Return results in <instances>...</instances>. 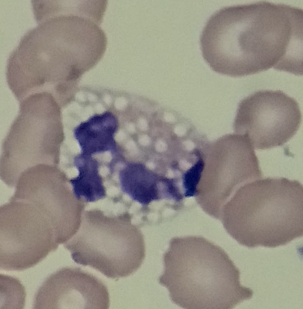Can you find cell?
I'll return each mask as SVG.
<instances>
[{
	"label": "cell",
	"mask_w": 303,
	"mask_h": 309,
	"mask_svg": "<svg viewBox=\"0 0 303 309\" xmlns=\"http://www.w3.org/2000/svg\"><path fill=\"white\" fill-rule=\"evenodd\" d=\"M300 36L290 6L264 1L218 10L207 27L205 43L215 66L239 77L272 68L280 71L292 60Z\"/></svg>",
	"instance_id": "obj_1"
},
{
	"label": "cell",
	"mask_w": 303,
	"mask_h": 309,
	"mask_svg": "<svg viewBox=\"0 0 303 309\" xmlns=\"http://www.w3.org/2000/svg\"><path fill=\"white\" fill-rule=\"evenodd\" d=\"M159 283L171 301L187 309H230L250 298L240 272L226 252L204 238L190 237L171 244L163 256Z\"/></svg>",
	"instance_id": "obj_2"
},
{
	"label": "cell",
	"mask_w": 303,
	"mask_h": 309,
	"mask_svg": "<svg viewBox=\"0 0 303 309\" xmlns=\"http://www.w3.org/2000/svg\"><path fill=\"white\" fill-rule=\"evenodd\" d=\"M231 197L223 220H228L226 228L240 244L274 247L302 236L303 188L298 181L259 179L241 186Z\"/></svg>",
	"instance_id": "obj_3"
},
{
	"label": "cell",
	"mask_w": 303,
	"mask_h": 309,
	"mask_svg": "<svg viewBox=\"0 0 303 309\" xmlns=\"http://www.w3.org/2000/svg\"><path fill=\"white\" fill-rule=\"evenodd\" d=\"M115 218L104 212L87 218L64 246L76 263L117 279L133 274L140 267L145 250L142 241L116 234Z\"/></svg>",
	"instance_id": "obj_4"
},
{
	"label": "cell",
	"mask_w": 303,
	"mask_h": 309,
	"mask_svg": "<svg viewBox=\"0 0 303 309\" xmlns=\"http://www.w3.org/2000/svg\"><path fill=\"white\" fill-rule=\"evenodd\" d=\"M301 115L298 103L280 90L257 91L240 102L234 122L235 131L253 147L265 150L282 145L296 133Z\"/></svg>",
	"instance_id": "obj_5"
},
{
	"label": "cell",
	"mask_w": 303,
	"mask_h": 309,
	"mask_svg": "<svg viewBox=\"0 0 303 309\" xmlns=\"http://www.w3.org/2000/svg\"><path fill=\"white\" fill-rule=\"evenodd\" d=\"M108 289L103 282L79 267H66L48 277L35 296L34 309H107Z\"/></svg>",
	"instance_id": "obj_6"
},
{
	"label": "cell",
	"mask_w": 303,
	"mask_h": 309,
	"mask_svg": "<svg viewBox=\"0 0 303 309\" xmlns=\"http://www.w3.org/2000/svg\"><path fill=\"white\" fill-rule=\"evenodd\" d=\"M118 105L112 100L93 97L77 104L69 117L80 120L73 130L81 154L91 156L113 152L118 125Z\"/></svg>",
	"instance_id": "obj_7"
},
{
	"label": "cell",
	"mask_w": 303,
	"mask_h": 309,
	"mask_svg": "<svg viewBox=\"0 0 303 309\" xmlns=\"http://www.w3.org/2000/svg\"><path fill=\"white\" fill-rule=\"evenodd\" d=\"M73 164L78 172L70 183L75 198L82 202H97L106 197V189L99 173V165L91 156L81 154L75 156Z\"/></svg>",
	"instance_id": "obj_8"
},
{
	"label": "cell",
	"mask_w": 303,
	"mask_h": 309,
	"mask_svg": "<svg viewBox=\"0 0 303 309\" xmlns=\"http://www.w3.org/2000/svg\"><path fill=\"white\" fill-rule=\"evenodd\" d=\"M0 309H21L24 307L25 289L18 279L3 274L0 276Z\"/></svg>",
	"instance_id": "obj_9"
},
{
	"label": "cell",
	"mask_w": 303,
	"mask_h": 309,
	"mask_svg": "<svg viewBox=\"0 0 303 309\" xmlns=\"http://www.w3.org/2000/svg\"><path fill=\"white\" fill-rule=\"evenodd\" d=\"M155 148L157 151L159 152L165 151L167 148L166 144L160 140L158 141L155 145Z\"/></svg>",
	"instance_id": "obj_10"
},
{
	"label": "cell",
	"mask_w": 303,
	"mask_h": 309,
	"mask_svg": "<svg viewBox=\"0 0 303 309\" xmlns=\"http://www.w3.org/2000/svg\"><path fill=\"white\" fill-rule=\"evenodd\" d=\"M139 142L142 145L145 146L148 145L150 142V139L148 136L143 135L140 136Z\"/></svg>",
	"instance_id": "obj_11"
},
{
	"label": "cell",
	"mask_w": 303,
	"mask_h": 309,
	"mask_svg": "<svg viewBox=\"0 0 303 309\" xmlns=\"http://www.w3.org/2000/svg\"><path fill=\"white\" fill-rule=\"evenodd\" d=\"M174 132L178 136H181L185 134L186 130L184 128L181 126H179L175 128Z\"/></svg>",
	"instance_id": "obj_12"
},
{
	"label": "cell",
	"mask_w": 303,
	"mask_h": 309,
	"mask_svg": "<svg viewBox=\"0 0 303 309\" xmlns=\"http://www.w3.org/2000/svg\"><path fill=\"white\" fill-rule=\"evenodd\" d=\"M127 148L132 152L136 151V146L134 142L133 141H129L127 143Z\"/></svg>",
	"instance_id": "obj_13"
},
{
	"label": "cell",
	"mask_w": 303,
	"mask_h": 309,
	"mask_svg": "<svg viewBox=\"0 0 303 309\" xmlns=\"http://www.w3.org/2000/svg\"><path fill=\"white\" fill-rule=\"evenodd\" d=\"M140 128L143 131L146 130L147 129V126L146 123L144 121L141 122L139 123Z\"/></svg>",
	"instance_id": "obj_14"
},
{
	"label": "cell",
	"mask_w": 303,
	"mask_h": 309,
	"mask_svg": "<svg viewBox=\"0 0 303 309\" xmlns=\"http://www.w3.org/2000/svg\"><path fill=\"white\" fill-rule=\"evenodd\" d=\"M146 165L150 169L153 170L155 168V165L152 162H148L147 163Z\"/></svg>",
	"instance_id": "obj_15"
},
{
	"label": "cell",
	"mask_w": 303,
	"mask_h": 309,
	"mask_svg": "<svg viewBox=\"0 0 303 309\" xmlns=\"http://www.w3.org/2000/svg\"><path fill=\"white\" fill-rule=\"evenodd\" d=\"M174 174L173 171L171 170H169L167 171V176L169 178H173L174 176Z\"/></svg>",
	"instance_id": "obj_16"
},
{
	"label": "cell",
	"mask_w": 303,
	"mask_h": 309,
	"mask_svg": "<svg viewBox=\"0 0 303 309\" xmlns=\"http://www.w3.org/2000/svg\"><path fill=\"white\" fill-rule=\"evenodd\" d=\"M128 130L129 132L131 133H134L135 131V129L134 126L132 125H130L129 126Z\"/></svg>",
	"instance_id": "obj_17"
}]
</instances>
